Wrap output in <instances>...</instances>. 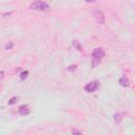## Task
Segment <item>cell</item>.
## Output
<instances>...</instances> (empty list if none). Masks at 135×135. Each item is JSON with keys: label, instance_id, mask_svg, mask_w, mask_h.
<instances>
[{"label": "cell", "instance_id": "6da1fadb", "mask_svg": "<svg viewBox=\"0 0 135 135\" xmlns=\"http://www.w3.org/2000/svg\"><path fill=\"white\" fill-rule=\"evenodd\" d=\"M105 56V52L102 49H95L92 53V68H96Z\"/></svg>", "mask_w": 135, "mask_h": 135}, {"label": "cell", "instance_id": "7a4b0ae2", "mask_svg": "<svg viewBox=\"0 0 135 135\" xmlns=\"http://www.w3.org/2000/svg\"><path fill=\"white\" fill-rule=\"evenodd\" d=\"M30 7H31L32 9H35V11H45V9H47L50 6H49V4H47L46 2L41 1V0H37V1L32 2L31 5H30Z\"/></svg>", "mask_w": 135, "mask_h": 135}, {"label": "cell", "instance_id": "3957f363", "mask_svg": "<svg viewBox=\"0 0 135 135\" xmlns=\"http://www.w3.org/2000/svg\"><path fill=\"white\" fill-rule=\"evenodd\" d=\"M98 81L97 80H94V81H91V82H89L85 86H84V90L88 92V93H93V92H95L97 89H98Z\"/></svg>", "mask_w": 135, "mask_h": 135}, {"label": "cell", "instance_id": "277c9868", "mask_svg": "<svg viewBox=\"0 0 135 135\" xmlns=\"http://www.w3.org/2000/svg\"><path fill=\"white\" fill-rule=\"evenodd\" d=\"M93 15H94V17L96 18V20H97L98 23L102 24V23L104 22V14H103L100 9H98V8L94 9V11H93Z\"/></svg>", "mask_w": 135, "mask_h": 135}, {"label": "cell", "instance_id": "5b68a950", "mask_svg": "<svg viewBox=\"0 0 135 135\" xmlns=\"http://www.w3.org/2000/svg\"><path fill=\"white\" fill-rule=\"evenodd\" d=\"M18 112H19V114H20V115L25 116V115L30 114L31 110H30L28 105H26V104H21V105L18 108Z\"/></svg>", "mask_w": 135, "mask_h": 135}, {"label": "cell", "instance_id": "8992f818", "mask_svg": "<svg viewBox=\"0 0 135 135\" xmlns=\"http://www.w3.org/2000/svg\"><path fill=\"white\" fill-rule=\"evenodd\" d=\"M119 84H120L121 86H123V88H128V86L130 85V81H129V79L127 78V76H123V77H121V78L119 79Z\"/></svg>", "mask_w": 135, "mask_h": 135}, {"label": "cell", "instance_id": "52a82bcc", "mask_svg": "<svg viewBox=\"0 0 135 135\" xmlns=\"http://www.w3.org/2000/svg\"><path fill=\"white\" fill-rule=\"evenodd\" d=\"M114 120H115V122L117 124L120 123V121H121V114H118V113L114 114Z\"/></svg>", "mask_w": 135, "mask_h": 135}, {"label": "cell", "instance_id": "ba28073f", "mask_svg": "<svg viewBox=\"0 0 135 135\" xmlns=\"http://www.w3.org/2000/svg\"><path fill=\"white\" fill-rule=\"evenodd\" d=\"M28 75V71H23L21 74H20V80H24Z\"/></svg>", "mask_w": 135, "mask_h": 135}, {"label": "cell", "instance_id": "9c48e42d", "mask_svg": "<svg viewBox=\"0 0 135 135\" xmlns=\"http://www.w3.org/2000/svg\"><path fill=\"white\" fill-rule=\"evenodd\" d=\"M73 44H74V46L78 50V51H80L81 52V50H82V47H81V45L79 44V42L78 41H73Z\"/></svg>", "mask_w": 135, "mask_h": 135}, {"label": "cell", "instance_id": "30bf717a", "mask_svg": "<svg viewBox=\"0 0 135 135\" xmlns=\"http://www.w3.org/2000/svg\"><path fill=\"white\" fill-rule=\"evenodd\" d=\"M17 100H18V97H17V96H14L13 98H11V99L8 100V104H14Z\"/></svg>", "mask_w": 135, "mask_h": 135}, {"label": "cell", "instance_id": "8fae6325", "mask_svg": "<svg viewBox=\"0 0 135 135\" xmlns=\"http://www.w3.org/2000/svg\"><path fill=\"white\" fill-rule=\"evenodd\" d=\"M13 46H14V43H13V42H8V43H6V44L4 45L5 50H11V49H13Z\"/></svg>", "mask_w": 135, "mask_h": 135}, {"label": "cell", "instance_id": "7c38bea8", "mask_svg": "<svg viewBox=\"0 0 135 135\" xmlns=\"http://www.w3.org/2000/svg\"><path fill=\"white\" fill-rule=\"evenodd\" d=\"M76 68H77V66H76V65H74V64H73V65H70V66L68 68V71H71V72H72V71H75V70H76Z\"/></svg>", "mask_w": 135, "mask_h": 135}, {"label": "cell", "instance_id": "4fadbf2b", "mask_svg": "<svg viewBox=\"0 0 135 135\" xmlns=\"http://www.w3.org/2000/svg\"><path fill=\"white\" fill-rule=\"evenodd\" d=\"M72 134H82V133H81L80 131H78V130H75V129H74V130H72Z\"/></svg>", "mask_w": 135, "mask_h": 135}, {"label": "cell", "instance_id": "5bb4252c", "mask_svg": "<svg viewBox=\"0 0 135 135\" xmlns=\"http://www.w3.org/2000/svg\"><path fill=\"white\" fill-rule=\"evenodd\" d=\"M3 76H4L3 71H0V82H1V81H2V79H3Z\"/></svg>", "mask_w": 135, "mask_h": 135}, {"label": "cell", "instance_id": "9a60e30c", "mask_svg": "<svg viewBox=\"0 0 135 135\" xmlns=\"http://www.w3.org/2000/svg\"><path fill=\"white\" fill-rule=\"evenodd\" d=\"M96 0H85V2H88V3H93V2H95Z\"/></svg>", "mask_w": 135, "mask_h": 135}]
</instances>
